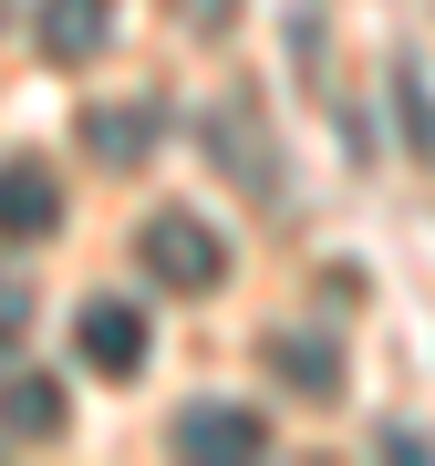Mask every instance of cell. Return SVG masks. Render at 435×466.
I'll return each mask as SVG.
<instances>
[{
  "label": "cell",
  "mask_w": 435,
  "mask_h": 466,
  "mask_svg": "<svg viewBox=\"0 0 435 466\" xmlns=\"http://www.w3.org/2000/svg\"><path fill=\"white\" fill-rule=\"evenodd\" d=\"M197 11H207V21H228V0H197Z\"/></svg>",
  "instance_id": "cell-11"
},
{
  "label": "cell",
  "mask_w": 435,
  "mask_h": 466,
  "mask_svg": "<svg viewBox=\"0 0 435 466\" xmlns=\"http://www.w3.org/2000/svg\"><path fill=\"white\" fill-rule=\"evenodd\" d=\"M32 42L52 63H94L115 42V0H32Z\"/></svg>",
  "instance_id": "cell-3"
},
{
  "label": "cell",
  "mask_w": 435,
  "mask_h": 466,
  "mask_svg": "<svg viewBox=\"0 0 435 466\" xmlns=\"http://www.w3.org/2000/svg\"><path fill=\"white\" fill-rule=\"evenodd\" d=\"M269 363L290 373V394H301V404H332V394H342V352L321 342V332H269Z\"/></svg>",
  "instance_id": "cell-7"
},
{
  "label": "cell",
  "mask_w": 435,
  "mask_h": 466,
  "mask_svg": "<svg viewBox=\"0 0 435 466\" xmlns=\"http://www.w3.org/2000/svg\"><path fill=\"white\" fill-rule=\"evenodd\" d=\"M135 259H146V280H167V290H187V300L228 280V238H218L197 208H156L146 238H135Z\"/></svg>",
  "instance_id": "cell-1"
},
{
  "label": "cell",
  "mask_w": 435,
  "mask_h": 466,
  "mask_svg": "<svg viewBox=\"0 0 435 466\" xmlns=\"http://www.w3.org/2000/svg\"><path fill=\"white\" fill-rule=\"evenodd\" d=\"M0 425L11 435H63V383L52 373H11L0 383Z\"/></svg>",
  "instance_id": "cell-8"
},
{
  "label": "cell",
  "mask_w": 435,
  "mask_h": 466,
  "mask_svg": "<svg viewBox=\"0 0 435 466\" xmlns=\"http://www.w3.org/2000/svg\"><path fill=\"white\" fill-rule=\"evenodd\" d=\"M84 146L104 156V167H146V156H156V104H94Z\"/></svg>",
  "instance_id": "cell-6"
},
{
  "label": "cell",
  "mask_w": 435,
  "mask_h": 466,
  "mask_svg": "<svg viewBox=\"0 0 435 466\" xmlns=\"http://www.w3.org/2000/svg\"><path fill=\"white\" fill-rule=\"evenodd\" d=\"M394 115H404V146L435 167V94H425V73H415V63H394Z\"/></svg>",
  "instance_id": "cell-9"
},
{
  "label": "cell",
  "mask_w": 435,
  "mask_h": 466,
  "mask_svg": "<svg viewBox=\"0 0 435 466\" xmlns=\"http://www.w3.org/2000/svg\"><path fill=\"white\" fill-rule=\"evenodd\" d=\"M84 363L94 373H135L146 363V311H135V300H94L84 311Z\"/></svg>",
  "instance_id": "cell-5"
},
{
  "label": "cell",
  "mask_w": 435,
  "mask_h": 466,
  "mask_svg": "<svg viewBox=\"0 0 435 466\" xmlns=\"http://www.w3.org/2000/svg\"><path fill=\"white\" fill-rule=\"evenodd\" d=\"M177 446L207 456V466H249L269 446V425L249 415V404H187V415H177Z\"/></svg>",
  "instance_id": "cell-2"
},
{
  "label": "cell",
  "mask_w": 435,
  "mask_h": 466,
  "mask_svg": "<svg viewBox=\"0 0 435 466\" xmlns=\"http://www.w3.org/2000/svg\"><path fill=\"white\" fill-rule=\"evenodd\" d=\"M52 228H63V187H52V167L0 156V238H52Z\"/></svg>",
  "instance_id": "cell-4"
},
{
  "label": "cell",
  "mask_w": 435,
  "mask_h": 466,
  "mask_svg": "<svg viewBox=\"0 0 435 466\" xmlns=\"http://www.w3.org/2000/svg\"><path fill=\"white\" fill-rule=\"evenodd\" d=\"M21 321H32V290H21V280H0V342H11Z\"/></svg>",
  "instance_id": "cell-10"
}]
</instances>
